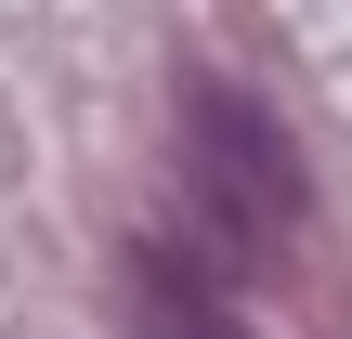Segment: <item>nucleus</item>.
<instances>
[{
	"label": "nucleus",
	"instance_id": "nucleus-1",
	"mask_svg": "<svg viewBox=\"0 0 352 339\" xmlns=\"http://www.w3.org/2000/svg\"><path fill=\"white\" fill-rule=\"evenodd\" d=\"M170 131H183V183H196V222H209L222 261H274V248H300V222H314V170H300L287 118H274L248 78L196 65L183 105H170Z\"/></svg>",
	"mask_w": 352,
	"mask_h": 339
},
{
	"label": "nucleus",
	"instance_id": "nucleus-2",
	"mask_svg": "<svg viewBox=\"0 0 352 339\" xmlns=\"http://www.w3.org/2000/svg\"><path fill=\"white\" fill-rule=\"evenodd\" d=\"M118 339H248V314L222 300L209 248L131 235V248H118Z\"/></svg>",
	"mask_w": 352,
	"mask_h": 339
}]
</instances>
